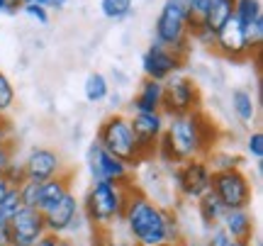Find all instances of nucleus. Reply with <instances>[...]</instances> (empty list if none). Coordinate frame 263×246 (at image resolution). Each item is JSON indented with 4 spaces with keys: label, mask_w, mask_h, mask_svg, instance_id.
<instances>
[{
    "label": "nucleus",
    "mask_w": 263,
    "mask_h": 246,
    "mask_svg": "<svg viewBox=\"0 0 263 246\" xmlns=\"http://www.w3.org/2000/svg\"><path fill=\"white\" fill-rule=\"evenodd\" d=\"M122 219L127 224L132 244L137 246H159L180 241V227L176 215L156 205L149 195H144L137 188H129Z\"/></svg>",
    "instance_id": "f257e3e1"
},
{
    "label": "nucleus",
    "mask_w": 263,
    "mask_h": 246,
    "mask_svg": "<svg viewBox=\"0 0 263 246\" xmlns=\"http://www.w3.org/2000/svg\"><path fill=\"white\" fill-rule=\"evenodd\" d=\"M197 212H200V217H202V222H205L207 227H215V224L222 222L227 207L219 202V198H217L212 190H207L202 198H197Z\"/></svg>",
    "instance_id": "aec40b11"
},
{
    "label": "nucleus",
    "mask_w": 263,
    "mask_h": 246,
    "mask_svg": "<svg viewBox=\"0 0 263 246\" xmlns=\"http://www.w3.org/2000/svg\"><path fill=\"white\" fill-rule=\"evenodd\" d=\"M34 246H76L71 239L59 237V234H44Z\"/></svg>",
    "instance_id": "72a5a7b5"
},
{
    "label": "nucleus",
    "mask_w": 263,
    "mask_h": 246,
    "mask_svg": "<svg viewBox=\"0 0 263 246\" xmlns=\"http://www.w3.org/2000/svg\"><path fill=\"white\" fill-rule=\"evenodd\" d=\"M3 178L8 180L10 188H20V185L25 183V171H22V163H17L15 159H12L10 166L5 168V173H3Z\"/></svg>",
    "instance_id": "c85d7f7f"
},
{
    "label": "nucleus",
    "mask_w": 263,
    "mask_h": 246,
    "mask_svg": "<svg viewBox=\"0 0 263 246\" xmlns=\"http://www.w3.org/2000/svg\"><path fill=\"white\" fill-rule=\"evenodd\" d=\"M134 8V0H100V10L107 20H124Z\"/></svg>",
    "instance_id": "b1692460"
},
{
    "label": "nucleus",
    "mask_w": 263,
    "mask_h": 246,
    "mask_svg": "<svg viewBox=\"0 0 263 246\" xmlns=\"http://www.w3.org/2000/svg\"><path fill=\"white\" fill-rule=\"evenodd\" d=\"M47 234L42 212L29 207H20V212L10 219V246H34Z\"/></svg>",
    "instance_id": "2eb2a0df"
},
{
    "label": "nucleus",
    "mask_w": 263,
    "mask_h": 246,
    "mask_svg": "<svg viewBox=\"0 0 263 246\" xmlns=\"http://www.w3.org/2000/svg\"><path fill=\"white\" fill-rule=\"evenodd\" d=\"M25 171V180H34V183H47V180L57 178L64 173V161L54 149L47 146H37L27 154V161L22 163Z\"/></svg>",
    "instance_id": "4468645a"
},
{
    "label": "nucleus",
    "mask_w": 263,
    "mask_h": 246,
    "mask_svg": "<svg viewBox=\"0 0 263 246\" xmlns=\"http://www.w3.org/2000/svg\"><path fill=\"white\" fill-rule=\"evenodd\" d=\"M159 246H185L183 241H171V244H159Z\"/></svg>",
    "instance_id": "ea45409f"
},
{
    "label": "nucleus",
    "mask_w": 263,
    "mask_h": 246,
    "mask_svg": "<svg viewBox=\"0 0 263 246\" xmlns=\"http://www.w3.org/2000/svg\"><path fill=\"white\" fill-rule=\"evenodd\" d=\"M200 88L193 78L176 73L168 81H163V103H161V115L173 117V115H185L193 110H200Z\"/></svg>",
    "instance_id": "0eeeda50"
},
{
    "label": "nucleus",
    "mask_w": 263,
    "mask_h": 246,
    "mask_svg": "<svg viewBox=\"0 0 263 246\" xmlns=\"http://www.w3.org/2000/svg\"><path fill=\"white\" fill-rule=\"evenodd\" d=\"M71 180H73V176L68 171H64L57 178L47 180V183H39V212L51 207L57 200L64 198L66 193H71Z\"/></svg>",
    "instance_id": "a211bd4d"
},
{
    "label": "nucleus",
    "mask_w": 263,
    "mask_h": 246,
    "mask_svg": "<svg viewBox=\"0 0 263 246\" xmlns=\"http://www.w3.org/2000/svg\"><path fill=\"white\" fill-rule=\"evenodd\" d=\"M154 42L185 59L190 47V0H166L161 5Z\"/></svg>",
    "instance_id": "20e7f679"
},
{
    "label": "nucleus",
    "mask_w": 263,
    "mask_h": 246,
    "mask_svg": "<svg viewBox=\"0 0 263 246\" xmlns=\"http://www.w3.org/2000/svg\"><path fill=\"white\" fill-rule=\"evenodd\" d=\"M8 139H12V127L5 117H0V144H5Z\"/></svg>",
    "instance_id": "f704fd0d"
},
{
    "label": "nucleus",
    "mask_w": 263,
    "mask_h": 246,
    "mask_svg": "<svg viewBox=\"0 0 263 246\" xmlns=\"http://www.w3.org/2000/svg\"><path fill=\"white\" fill-rule=\"evenodd\" d=\"M244 34H246V42H249V49L251 54H261V44H263V15L261 17L251 20L249 25H244Z\"/></svg>",
    "instance_id": "393cba45"
},
{
    "label": "nucleus",
    "mask_w": 263,
    "mask_h": 246,
    "mask_svg": "<svg viewBox=\"0 0 263 246\" xmlns=\"http://www.w3.org/2000/svg\"><path fill=\"white\" fill-rule=\"evenodd\" d=\"M129 127H132L134 139H137L141 159L154 156L156 154V144H159L163 129H166L163 115L161 112H134L129 117Z\"/></svg>",
    "instance_id": "ddd939ff"
},
{
    "label": "nucleus",
    "mask_w": 263,
    "mask_h": 246,
    "mask_svg": "<svg viewBox=\"0 0 263 246\" xmlns=\"http://www.w3.org/2000/svg\"><path fill=\"white\" fill-rule=\"evenodd\" d=\"M185 64V59L171 51V49L161 47V44H151L144 54H141V71H144V78H151L156 83H163L168 81L171 76L180 73V68Z\"/></svg>",
    "instance_id": "9b49d317"
},
{
    "label": "nucleus",
    "mask_w": 263,
    "mask_h": 246,
    "mask_svg": "<svg viewBox=\"0 0 263 246\" xmlns=\"http://www.w3.org/2000/svg\"><path fill=\"white\" fill-rule=\"evenodd\" d=\"M12 103H15V88L8 81V76L0 71V117H5V112L12 107Z\"/></svg>",
    "instance_id": "cd10ccee"
},
{
    "label": "nucleus",
    "mask_w": 263,
    "mask_h": 246,
    "mask_svg": "<svg viewBox=\"0 0 263 246\" xmlns=\"http://www.w3.org/2000/svg\"><path fill=\"white\" fill-rule=\"evenodd\" d=\"M0 246H10V224L0 222Z\"/></svg>",
    "instance_id": "c9c22d12"
},
{
    "label": "nucleus",
    "mask_w": 263,
    "mask_h": 246,
    "mask_svg": "<svg viewBox=\"0 0 263 246\" xmlns=\"http://www.w3.org/2000/svg\"><path fill=\"white\" fill-rule=\"evenodd\" d=\"M81 202L78 198L71 193H66L61 200H57L51 207H47L42 212V219H44V229L47 234H59L64 237L66 232H76V227L81 224Z\"/></svg>",
    "instance_id": "9d476101"
},
{
    "label": "nucleus",
    "mask_w": 263,
    "mask_h": 246,
    "mask_svg": "<svg viewBox=\"0 0 263 246\" xmlns=\"http://www.w3.org/2000/svg\"><path fill=\"white\" fill-rule=\"evenodd\" d=\"M20 207H22V202H20V195H17V188H10L8 195L3 198V202H0V222H8L15 217L20 212Z\"/></svg>",
    "instance_id": "a878e982"
},
{
    "label": "nucleus",
    "mask_w": 263,
    "mask_h": 246,
    "mask_svg": "<svg viewBox=\"0 0 263 246\" xmlns=\"http://www.w3.org/2000/svg\"><path fill=\"white\" fill-rule=\"evenodd\" d=\"M129 188L132 183L117 185L110 180H93V185L88 188L83 202H81V215L98 229L110 227L117 219H122L124 205L129 198Z\"/></svg>",
    "instance_id": "7ed1b4c3"
},
{
    "label": "nucleus",
    "mask_w": 263,
    "mask_h": 246,
    "mask_svg": "<svg viewBox=\"0 0 263 246\" xmlns=\"http://www.w3.org/2000/svg\"><path fill=\"white\" fill-rule=\"evenodd\" d=\"M176 185H178V193L188 200H197L202 198L207 190H210V183H212V168L207 159H190V161H180L176 173Z\"/></svg>",
    "instance_id": "1a4fd4ad"
},
{
    "label": "nucleus",
    "mask_w": 263,
    "mask_h": 246,
    "mask_svg": "<svg viewBox=\"0 0 263 246\" xmlns=\"http://www.w3.org/2000/svg\"><path fill=\"white\" fill-rule=\"evenodd\" d=\"M219 224H222V229L229 234V239H232L234 244L251 246L256 224H254V217H251L249 210H227Z\"/></svg>",
    "instance_id": "dca6fc26"
},
{
    "label": "nucleus",
    "mask_w": 263,
    "mask_h": 246,
    "mask_svg": "<svg viewBox=\"0 0 263 246\" xmlns=\"http://www.w3.org/2000/svg\"><path fill=\"white\" fill-rule=\"evenodd\" d=\"M103 246H137V244H132V241H115V239H110V241H105Z\"/></svg>",
    "instance_id": "58836bf2"
},
{
    "label": "nucleus",
    "mask_w": 263,
    "mask_h": 246,
    "mask_svg": "<svg viewBox=\"0 0 263 246\" xmlns=\"http://www.w3.org/2000/svg\"><path fill=\"white\" fill-rule=\"evenodd\" d=\"M246 152L254 156L256 161L263 159V132H251L246 139Z\"/></svg>",
    "instance_id": "7c9ffc66"
},
{
    "label": "nucleus",
    "mask_w": 263,
    "mask_h": 246,
    "mask_svg": "<svg viewBox=\"0 0 263 246\" xmlns=\"http://www.w3.org/2000/svg\"><path fill=\"white\" fill-rule=\"evenodd\" d=\"M261 15H263L261 0H234V15L232 17H236L241 25H249L251 20L261 17Z\"/></svg>",
    "instance_id": "5701e85b"
},
{
    "label": "nucleus",
    "mask_w": 263,
    "mask_h": 246,
    "mask_svg": "<svg viewBox=\"0 0 263 246\" xmlns=\"http://www.w3.org/2000/svg\"><path fill=\"white\" fill-rule=\"evenodd\" d=\"M20 10H22L27 17L34 20V22H39V25H47L49 22V10L44 8V5H39V3H25Z\"/></svg>",
    "instance_id": "c756f323"
},
{
    "label": "nucleus",
    "mask_w": 263,
    "mask_h": 246,
    "mask_svg": "<svg viewBox=\"0 0 263 246\" xmlns=\"http://www.w3.org/2000/svg\"><path fill=\"white\" fill-rule=\"evenodd\" d=\"M12 152H15V144H12V139H8L5 144H0V176L5 173V168L10 166V161L15 159V156H12Z\"/></svg>",
    "instance_id": "473e14b6"
},
{
    "label": "nucleus",
    "mask_w": 263,
    "mask_h": 246,
    "mask_svg": "<svg viewBox=\"0 0 263 246\" xmlns=\"http://www.w3.org/2000/svg\"><path fill=\"white\" fill-rule=\"evenodd\" d=\"M210 190L215 193L227 210H249L254 202V185L251 178L241 168L212 171Z\"/></svg>",
    "instance_id": "423d86ee"
},
{
    "label": "nucleus",
    "mask_w": 263,
    "mask_h": 246,
    "mask_svg": "<svg viewBox=\"0 0 263 246\" xmlns=\"http://www.w3.org/2000/svg\"><path fill=\"white\" fill-rule=\"evenodd\" d=\"M232 110H234V115L244 124H251L256 120V100H254V95L249 93V90H244V88L232 90Z\"/></svg>",
    "instance_id": "412c9836"
},
{
    "label": "nucleus",
    "mask_w": 263,
    "mask_h": 246,
    "mask_svg": "<svg viewBox=\"0 0 263 246\" xmlns=\"http://www.w3.org/2000/svg\"><path fill=\"white\" fill-rule=\"evenodd\" d=\"M205 246H234V241L229 239V234H227L224 229L219 227V229H212V234L207 237Z\"/></svg>",
    "instance_id": "2f4dec72"
},
{
    "label": "nucleus",
    "mask_w": 263,
    "mask_h": 246,
    "mask_svg": "<svg viewBox=\"0 0 263 246\" xmlns=\"http://www.w3.org/2000/svg\"><path fill=\"white\" fill-rule=\"evenodd\" d=\"M95 142L100 144L107 154L122 159L127 166H137L141 161L139 146H137V139L132 134L127 115H110V117H105L100 122V127H98Z\"/></svg>",
    "instance_id": "39448f33"
},
{
    "label": "nucleus",
    "mask_w": 263,
    "mask_h": 246,
    "mask_svg": "<svg viewBox=\"0 0 263 246\" xmlns=\"http://www.w3.org/2000/svg\"><path fill=\"white\" fill-rule=\"evenodd\" d=\"M207 163H210L212 171L241 168V159H239V156H232V154H227V152H215L210 159H207Z\"/></svg>",
    "instance_id": "bb28decb"
},
{
    "label": "nucleus",
    "mask_w": 263,
    "mask_h": 246,
    "mask_svg": "<svg viewBox=\"0 0 263 246\" xmlns=\"http://www.w3.org/2000/svg\"><path fill=\"white\" fill-rule=\"evenodd\" d=\"M66 5V0H44V8L47 10H61Z\"/></svg>",
    "instance_id": "e433bc0d"
},
{
    "label": "nucleus",
    "mask_w": 263,
    "mask_h": 246,
    "mask_svg": "<svg viewBox=\"0 0 263 246\" xmlns=\"http://www.w3.org/2000/svg\"><path fill=\"white\" fill-rule=\"evenodd\" d=\"M234 15V0H210V8H207V12L202 15V20L200 22H195V25H205L207 29H212V32H217V29L224 25L227 20Z\"/></svg>",
    "instance_id": "6ab92c4d"
},
{
    "label": "nucleus",
    "mask_w": 263,
    "mask_h": 246,
    "mask_svg": "<svg viewBox=\"0 0 263 246\" xmlns=\"http://www.w3.org/2000/svg\"><path fill=\"white\" fill-rule=\"evenodd\" d=\"M85 163H88V171H90L93 180H110V183H117V185H129L132 183V166H127L122 159H117L112 154H107L95 139L88 144Z\"/></svg>",
    "instance_id": "6e6552de"
},
{
    "label": "nucleus",
    "mask_w": 263,
    "mask_h": 246,
    "mask_svg": "<svg viewBox=\"0 0 263 246\" xmlns=\"http://www.w3.org/2000/svg\"><path fill=\"white\" fill-rule=\"evenodd\" d=\"M219 56L229 59V61H244V59L254 56L251 49H249V42H246L244 34V25L236 17H229L222 25V27L215 32V44H212Z\"/></svg>",
    "instance_id": "f8f14e48"
},
{
    "label": "nucleus",
    "mask_w": 263,
    "mask_h": 246,
    "mask_svg": "<svg viewBox=\"0 0 263 246\" xmlns=\"http://www.w3.org/2000/svg\"><path fill=\"white\" fill-rule=\"evenodd\" d=\"M8 190H10V185H8V180L0 176V202H3V198L8 195Z\"/></svg>",
    "instance_id": "4c0bfd02"
},
{
    "label": "nucleus",
    "mask_w": 263,
    "mask_h": 246,
    "mask_svg": "<svg viewBox=\"0 0 263 246\" xmlns=\"http://www.w3.org/2000/svg\"><path fill=\"white\" fill-rule=\"evenodd\" d=\"M83 95L88 103H103L105 98L110 95V83H107V78L103 73H90V76L85 78L83 83Z\"/></svg>",
    "instance_id": "4be33fe9"
},
{
    "label": "nucleus",
    "mask_w": 263,
    "mask_h": 246,
    "mask_svg": "<svg viewBox=\"0 0 263 246\" xmlns=\"http://www.w3.org/2000/svg\"><path fill=\"white\" fill-rule=\"evenodd\" d=\"M163 134L168 137L178 163L190 161V159H205L222 137L215 120L207 117L202 110L168 117V124H166Z\"/></svg>",
    "instance_id": "f03ea898"
},
{
    "label": "nucleus",
    "mask_w": 263,
    "mask_h": 246,
    "mask_svg": "<svg viewBox=\"0 0 263 246\" xmlns=\"http://www.w3.org/2000/svg\"><path fill=\"white\" fill-rule=\"evenodd\" d=\"M161 103H163V83L144 78L132 100L134 112H161Z\"/></svg>",
    "instance_id": "f3484780"
}]
</instances>
